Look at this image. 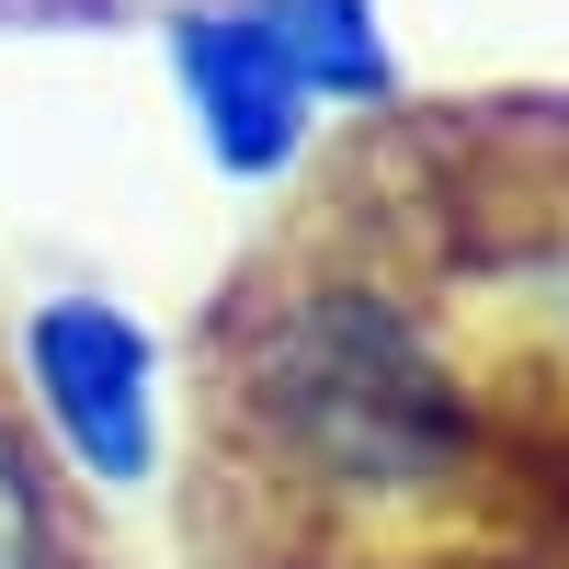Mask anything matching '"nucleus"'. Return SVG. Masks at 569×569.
I'll use <instances>...</instances> for the list:
<instances>
[{
	"instance_id": "nucleus-1",
	"label": "nucleus",
	"mask_w": 569,
	"mask_h": 569,
	"mask_svg": "<svg viewBox=\"0 0 569 569\" xmlns=\"http://www.w3.org/2000/svg\"><path fill=\"white\" fill-rule=\"evenodd\" d=\"M217 433H240L262 479L330 525H388V512L456 501V479L490 456V421L445 330L388 273L308 262L240 297L217 330Z\"/></svg>"
},
{
	"instance_id": "nucleus-6",
	"label": "nucleus",
	"mask_w": 569,
	"mask_h": 569,
	"mask_svg": "<svg viewBox=\"0 0 569 569\" xmlns=\"http://www.w3.org/2000/svg\"><path fill=\"white\" fill-rule=\"evenodd\" d=\"M273 569H410V558H365V547H297V558H273Z\"/></svg>"
},
{
	"instance_id": "nucleus-2",
	"label": "nucleus",
	"mask_w": 569,
	"mask_h": 569,
	"mask_svg": "<svg viewBox=\"0 0 569 569\" xmlns=\"http://www.w3.org/2000/svg\"><path fill=\"white\" fill-rule=\"evenodd\" d=\"M23 421L46 433L58 479H80L91 501H137L160 490V456H171V399H160V342L149 319L69 284L23 319Z\"/></svg>"
},
{
	"instance_id": "nucleus-3",
	"label": "nucleus",
	"mask_w": 569,
	"mask_h": 569,
	"mask_svg": "<svg viewBox=\"0 0 569 569\" xmlns=\"http://www.w3.org/2000/svg\"><path fill=\"white\" fill-rule=\"evenodd\" d=\"M171 80H182V114H194L206 160L228 182H284L308 160L319 103H308V80H297L262 0H182L171 12Z\"/></svg>"
},
{
	"instance_id": "nucleus-5",
	"label": "nucleus",
	"mask_w": 569,
	"mask_h": 569,
	"mask_svg": "<svg viewBox=\"0 0 569 569\" xmlns=\"http://www.w3.org/2000/svg\"><path fill=\"white\" fill-rule=\"evenodd\" d=\"M0 569H80V512L23 399H0Z\"/></svg>"
},
{
	"instance_id": "nucleus-4",
	"label": "nucleus",
	"mask_w": 569,
	"mask_h": 569,
	"mask_svg": "<svg viewBox=\"0 0 569 569\" xmlns=\"http://www.w3.org/2000/svg\"><path fill=\"white\" fill-rule=\"evenodd\" d=\"M284 58H297L308 103L319 114H376L399 91V58H388V23H376V0H262Z\"/></svg>"
}]
</instances>
